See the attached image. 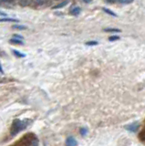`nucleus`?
<instances>
[{
	"label": "nucleus",
	"mask_w": 145,
	"mask_h": 146,
	"mask_svg": "<svg viewBox=\"0 0 145 146\" xmlns=\"http://www.w3.org/2000/svg\"><path fill=\"white\" fill-rule=\"evenodd\" d=\"M38 145V140L37 136L33 133H28L25 134L21 139L16 142L11 146H37Z\"/></svg>",
	"instance_id": "1"
},
{
	"label": "nucleus",
	"mask_w": 145,
	"mask_h": 146,
	"mask_svg": "<svg viewBox=\"0 0 145 146\" xmlns=\"http://www.w3.org/2000/svg\"><path fill=\"white\" fill-rule=\"evenodd\" d=\"M27 126V122H21L19 120H15L13 122V126H12V129H11V134L12 135H15L17 134L18 131H22L26 128Z\"/></svg>",
	"instance_id": "2"
},
{
	"label": "nucleus",
	"mask_w": 145,
	"mask_h": 146,
	"mask_svg": "<svg viewBox=\"0 0 145 146\" xmlns=\"http://www.w3.org/2000/svg\"><path fill=\"white\" fill-rule=\"evenodd\" d=\"M77 141L71 136H69L66 141V146H77Z\"/></svg>",
	"instance_id": "3"
},
{
	"label": "nucleus",
	"mask_w": 145,
	"mask_h": 146,
	"mask_svg": "<svg viewBox=\"0 0 145 146\" xmlns=\"http://www.w3.org/2000/svg\"><path fill=\"white\" fill-rule=\"evenodd\" d=\"M126 128H127V130H129V131H137L138 128H139V123H138V122H135V123H133V124L128 125Z\"/></svg>",
	"instance_id": "4"
},
{
	"label": "nucleus",
	"mask_w": 145,
	"mask_h": 146,
	"mask_svg": "<svg viewBox=\"0 0 145 146\" xmlns=\"http://www.w3.org/2000/svg\"><path fill=\"white\" fill-rule=\"evenodd\" d=\"M70 13L72 14V15H74V16H78V14L80 13V8H78V6H75V8H71Z\"/></svg>",
	"instance_id": "5"
},
{
	"label": "nucleus",
	"mask_w": 145,
	"mask_h": 146,
	"mask_svg": "<svg viewBox=\"0 0 145 146\" xmlns=\"http://www.w3.org/2000/svg\"><path fill=\"white\" fill-rule=\"evenodd\" d=\"M10 43H14V44H18V45H23V41L20 39H17V38H12V39H10Z\"/></svg>",
	"instance_id": "6"
},
{
	"label": "nucleus",
	"mask_w": 145,
	"mask_h": 146,
	"mask_svg": "<svg viewBox=\"0 0 145 146\" xmlns=\"http://www.w3.org/2000/svg\"><path fill=\"white\" fill-rule=\"evenodd\" d=\"M139 138L141 140V142H145V127H144V129L141 131V132L139 134Z\"/></svg>",
	"instance_id": "7"
},
{
	"label": "nucleus",
	"mask_w": 145,
	"mask_h": 146,
	"mask_svg": "<svg viewBox=\"0 0 145 146\" xmlns=\"http://www.w3.org/2000/svg\"><path fill=\"white\" fill-rule=\"evenodd\" d=\"M68 1H64V2H62V3H60V4H58V5H57V6H55L54 8V9H56V8H63V6H65L66 5H68Z\"/></svg>",
	"instance_id": "8"
},
{
	"label": "nucleus",
	"mask_w": 145,
	"mask_h": 146,
	"mask_svg": "<svg viewBox=\"0 0 145 146\" xmlns=\"http://www.w3.org/2000/svg\"><path fill=\"white\" fill-rule=\"evenodd\" d=\"M33 1L37 5H39V6H42V5L46 4V2H47V0H33Z\"/></svg>",
	"instance_id": "9"
},
{
	"label": "nucleus",
	"mask_w": 145,
	"mask_h": 146,
	"mask_svg": "<svg viewBox=\"0 0 145 146\" xmlns=\"http://www.w3.org/2000/svg\"><path fill=\"white\" fill-rule=\"evenodd\" d=\"M13 53L17 57H18V58H24V57H25V54H23V53H20L19 51H17V50H13Z\"/></svg>",
	"instance_id": "10"
},
{
	"label": "nucleus",
	"mask_w": 145,
	"mask_h": 146,
	"mask_svg": "<svg viewBox=\"0 0 145 146\" xmlns=\"http://www.w3.org/2000/svg\"><path fill=\"white\" fill-rule=\"evenodd\" d=\"M119 2L121 4H130V3L133 2V0H119Z\"/></svg>",
	"instance_id": "11"
},
{
	"label": "nucleus",
	"mask_w": 145,
	"mask_h": 146,
	"mask_svg": "<svg viewBox=\"0 0 145 146\" xmlns=\"http://www.w3.org/2000/svg\"><path fill=\"white\" fill-rule=\"evenodd\" d=\"M105 31L106 32H121V30L116 29V28H106Z\"/></svg>",
	"instance_id": "12"
},
{
	"label": "nucleus",
	"mask_w": 145,
	"mask_h": 146,
	"mask_svg": "<svg viewBox=\"0 0 145 146\" xmlns=\"http://www.w3.org/2000/svg\"><path fill=\"white\" fill-rule=\"evenodd\" d=\"M13 28H17V29H26V26H20V25H14Z\"/></svg>",
	"instance_id": "13"
},
{
	"label": "nucleus",
	"mask_w": 145,
	"mask_h": 146,
	"mask_svg": "<svg viewBox=\"0 0 145 146\" xmlns=\"http://www.w3.org/2000/svg\"><path fill=\"white\" fill-rule=\"evenodd\" d=\"M103 10H104L106 13H108L109 15H111V16H113V17H116V14L114 13V12H112V11H110V10H109L108 8H103Z\"/></svg>",
	"instance_id": "14"
},
{
	"label": "nucleus",
	"mask_w": 145,
	"mask_h": 146,
	"mask_svg": "<svg viewBox=\"0 0 145 146\" xmlns=\"http://www.w3.org/2000/svg\"><path fill=\"white\" fill-rule=\"evenodd\" d=\"M118 39H120V38L119 37H116V36H112V37H110V38H109L110 41H115V40H118Z\"/></svg>",
	"instance_id": "15"
},
{
	"label": "nucleus",
	"mask_w": 145,
	"mask_h": 146,
	"mask_svg": "<svg viewBox=\"0 0 145 146\" xmlns=\"http://www.w3.org/2000/svg\"><path fill=\"white\" fill-rule=\"evenodd\" d=\"M98 44V42L97 41H89V42H87L86 43V45H88V46H95V45H97Z\"/></svg>",
	"instance_id": "16"
},
{
	"label": "nucleus",
	"mask_w": 145,
	"mask_h": 146,
	"mask_svg": "<svg viewBox=\"0 0 145 146\" xmlns=\"http://www.w3.org/2000/svg\"><path fill=\"white\" fill-rule=\"evenodd\" d=\"M13 38H17V39L22 40L23 37H22V36H20V35H17V34H15V35L13 36Z\"/></svg>",
	"instance_id": "17"
},
{
	"label": "nucleus",
	"mask_w": 145,
	"mask_h": 146,
	"mask_svg": "<svg viewBox=\"0 0 145 146\" xmlns=\"http://www.w3.org/2000/svg\"><path fill=\"white\" fill-rule=\"evenodd\" d=\"M86 132H87V130H86L85 128H82V129L80 130V133H81L82 135H85Z\"/></svg>",
	"instance_id": "18"
},
{
	"label": "nucleus",
	"mask_w": 145,
	"mask_h": 146,
	"mask_svg": "<svg viewBox=\"0 0 145 146\" xmlns=\"http://www.w3.org/2000/svg\"><path fill=\"white\" fill-rule=\"evenodd\" d=\"M117 1H119V0H107L108 3H115V2H117Z\"/></svg>",
	"instance_id": "19"
},
{
	"label": "nucleus",
	"mask_w": 145,
	"mask_h": 146,
	"mask_svg": "<svg viewBox=\"0 0 145 146\" xmlns=\"http://www.w3.org/2000/svg\"><path fill=\"white\" fill-rule=\"evenodd\" d=\"M4 2H8V3H12L13 2V0H3Z\"/></svg>",
	"instance_id": "20"
},
{
	"label": "nucleus",
	"mask_w": 145,
	"mask_h": 146,
	"mask_svg": "<svg viewBox=\"0 0 145 146\" xmlns=\"http://www.w3.org/2000/svg\"><path fill=\"white\" fill-rule=\"evenodd\" d=\"M92 0H83V2H85V3H90Z\"/></svg>",
	"instance_id": "21"
},
{
	"label": "nucleus",
	"mask_w": 145,
	"mask_h": 146,
	"mask_svg": "<svg viewBox=\"0 0 145 146\" xmlns=\"http://www.w3.org/2000/svg\"><path fill=\"white\" fill-rule=\"evenodd\" d=\"M0 72H3V69H2V66L0 64Z\"/></svg>",
	"instance_id": "22"
}]
</instances>
